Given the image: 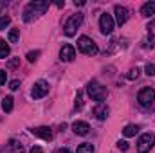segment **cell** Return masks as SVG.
Here are the masks:
<instances>
[{"label":"cell","instance_id":"5b68a950","mask_svg":"<svg viewBox=\"0 0 155 153\" xmlns=\"http://www.w3.org/2000/svg\"><path fill=\"white\" fill-rule=\"evenodd\" d=\"M137 101H139V105H141V106L150 108V106L153 105V101H155V90H153V88H150V86L143 88V90L137 94Z\"/></svg>","mask_w":155,"mask_h":153},{"label":"cell","instance_id":"8992f818","mask_svg":"<svg viewBox=\"0 0 155 153\" xmlns=\"http://www.w3.org/2000/svg\"><path fill=\"white\" fill-rule=\"evenodd\" d=\"M155 146V135L153 133H144L137 141V151L139 153H148Z\"/></svg>","mask_w":155,"mask_h":153},{"label":"cell","instance_id":"52a82bcc","mask_svg":"<svg viewBox=\"0 0 155 153\" xmlns=\"http://www.w3.org/2000/svg\"><path fill=\"white\" fill-rule=\"evenodd\" d=\"M114 18H112V15H101L99 16V29H101V33L103 34H110L112 31H114Z\"/></svg>","mask_w":155,"mask_h":153},{"label":"cell","instance_id":"e0dca14e","mask_svg":"<svg viewBox=\"0 0 155 153\" xmlns=\"http://www.w3.org/2000/svg\"><path fill=\"white\" fill-rule=\"evenodd\" d=\"M2 108H4V112H11L13 110V97L11 96L2 99Z\"/></svg>","mask_w":155,"mask_h":153},{"label":"cell","instance_id":"44dd1931","mask_svg":"<svg viewBox=\"0 0 155 153\" xmlns=\"http://www.w3.org/2000/svg\"><path fill=\"white\" fill-rule=\"evenodd\" d=\"M9 24H11V18H9V16H5V15H4V16H0V31H4Z\"/></svg>","mask_w":155,"mask_h":153},{"label":"cell","instance_id":"277c9868","mask_svg":"<svg viewBox=\"0 0 155 153\" xmlns=\"http://www.w3.org/2000/svg\"><path fill=\"white\" fill-rule=\"evenodd\" d=\"M83 24V15L81 13H76V15H72L67 22H65V25H63V29H65V34L67 36H74L76 34V29Z\"/></svg>","mask_w":155,"mask_h":153},{"label":"cell","instance_id":"7c38bea8","mask_svg":"<svg viewBox=\"0 0 155 153\" xmlns=\"http://www.w3.org/2000/svg\"><path fill=\"white\" fill-rule=\"evenodd\" d=\"M92 114L96 115V119H99V121H105V119L108 117V114H110V110H108V106H107L105 103H99L97 106H94Z\"/></svg>","mask_w":155,"mask_h":153},{"label":"cell","instance_id":"3957f363","mask_svg":"<svg viewBox=\"0 0 155 153\" xmlns=\"http://www.w3.org/2000/svg\"><path fill=\"white\" fill-rule=\"evenodd\" d=\"M78 49L83 52V54H87V56H94V54H97V45L94 43V40L88 38V36H79L78 38Z\"/></svg>","mask_w":155,"mask_h":153},{"label":"cell","instance_id":"2e32d148","mask_svg":"<svg viewBox=\"0 0 155 153\" xmlns=\"http://www.w3.org/2000/svg\"><path fill=\"white\" fill-rule=\"evenodd\" d=\"M9 56V45L5 43V40H0V60H5Z\"/></svg>","mask_w":155,"mask_h":153},{"label":"cell","instance_id":"ffe728a7","mask_svg":"<svg viewBox=\"0 0 155 153\" xmlns=\"http://www.w3.org/2000/svg\"><path fill=\"white\" fill-rule=\"evenodd\" d=\"M7 148H9V150H13L15 153H22V151H24V148H22V144H16L15 141H9V144H7Z\"/></svg>","mask_w":155,"mask_h":153},{"label":"cell","instance_id":"7a4b0ae2","mask_svg":"<svg viewBox=\"0 0 155 153\" xmlns=\"http://www.w3.org/2000/svg\"><path fill=\"white\" fill-rule=\"evenodd\" d=\"M87 94H88L94 101H97V103L105 101V99H107V96H108L107 86H103V85H101V83H97V81H90V83L87 85Z\"/></svg>","mask_w":155,"mask_h":153},{"label":"cell","instance_id":"9c48e42d","mask_svg":"<svg viewBox=\"0 0 155 153\" xmlns=\"http://www.w3.org/2000/svg\"><path fill=\"white\" fill-rule=\"evenodd\" d=\"M76 58V49L69 43H65L61 49H60V60L61 61H72Z\"/></svg>","mask_w":155,"mask_h":153},{"label":"cell","instance_id":"d6986e66","mask_svg":"<svg viewBox=\"0 0 155 153\" xmlns=\"http://www.w3.org/2000/svg\"><path fill=\"white\" fill-rule=\"evenodd\" d=\"M18 38H20V29H11L9 31V41L11 43H16Z\"/></svg>","mask_w":155,"mask_h":153},{"label":"cell","instance_id":"4fadbf2b","mask_svg":"<svg viewBox=\"0 0 155 153\" xmlns=\"http://www.w3.org/2000/svg\"><path fill=\"white\" fill-rule=\"evenodd\" d=\"M72 130H74V133H78V135H87L88 130H90V126L85 121H74L72 122Z\"/></svg>","mask_w":155,"mask_h":153},{"label":"cell","instance_id":"4316f807","mask_svg":"<svg viewBox=\"0 0 155 153\" xmlns=\"http://www.w3.org/2000/svg\"><path fill=\"white\" fill-rule=\"evenodd\" d=\"M18 63H20V58H15V60H9L7 67H9V69H15V67H18Z\"/></svg>","mask_w":155,"mask_h":153},{"label":"cell","instance_id":"484cf974","mask_svg":"<svg viewBox=\"0 0 155 153\" xmlns=\"http://www.w3.org/2000/svg\"><path fill=\"white\" fill-rule=\"evenodd\" d=\"M83 106V94L81 92H78V96H76V108H81Z\"/></svg>","mask_w":155,"mask_h":153},{"label":"cell","instance_id":"7402d4cb","mask_svg":"<svg viewBox=\"0 0 155 153\" xmlns=\"http://www.w3.org/2000/svg\"><path fill=\"white\" fill-rule=\"evenodd\" d=\"M38 58H40V50H31V52L27 54V60H29L31 63H33V61H36Z\"/></svg>","mask_w":155,"mask_h":153},{"label":"cell","instance_id":"f1b7e54d","mask_svg":"<svg viewBox=\"0 0 155 153\" xmlns=\"http://www.w3.org/2000/svg\"><path fill=\"white\" fill-rule=\"evenodd\" d=\"M18 86H20V81H16V79H15V81H11V83H9V88H11V90H16V88H18Z\"/></svg>","mask_w":155,"mask_h":153},{"label":"cell","instance_id":"d4e9b609","mask_svg":"<svg viewBox=\"0 0 155 153\" xmlns=\"http://www.w3.org/2000/svg\"><path fill=\"white\" fill-rule=\"evenodd\" d=\"M144 70H146V74H148V76H155V65H153V63H148Z\"/></svg>","mask_w":155,"mask_h":153},{"label":"cell","instance_id":"30bf717a","mask_svg":"<svg viewBox=\"0 0 155 153\" xmlns=\"http://www.w3.org/2000/svg\"><path fill=\"white\" fill-rule=\"evenodd\" d=\"M114 15H116V22L119 25H123L128 20V9L124 5H116L114 7Z\"/></svg>","mask_w":155,"mask_h":153},{"label":"cell","instance_id":"603a6c76","mask_svg":"<svg viewBox=\"0 0 155 153\" xmlns=\"http://www.w3.org/2000/svg\"><path fill=\"white\" fill-rule=\"evenodd\" d=\"M139 72H141V70L135 67V69H132V70L126 74V77H128V79H137V77H139Z\"/></svg>","mask_w":155,"mask_h":153},{"label":"cell","instance_id":"6da1fadb","mask_svg":"<svg viewBox=\"0 0 155 153\" xmlns=\"http://www.w3.org/2000/svg\"><path fill=\"white\" fill-rule=\"evenodd\" d=\"M47 9H49V2H45V0H35V2H29L27 7L24 9V20H25V22H31L33 18H36V16H40V15H43Z\"/></svg>","mask_w":155,"mask_h":153},{"label":"cell","instance_id":"1f68e13d","mask_svg":"<svg viewBox=\"0 0 155 153\" xmlns=\"http://www.w3.org/2000/svg\"><path fill=\"white\" fill-rule=\"evenodd\" d=\"M153 27H155V22H152V24H148V27H146V29L150 31V29H153Z\"/></svg>","mask_w":155,"mask_h":153},{"label":"cell","instance_id":"d6a6232c","mask_svg":"<svg viewBox=\"0 0 155 153\" xmlns=\"http://www.w3.org/2000/svg\"><path fill=\"white\" fill-rule=\"evenodd\" d=\"M4 5H5V2H0V9H2V7H4Z\"/></svg>","mask_w":155,"mask_h":153},{"label":"cell","instance_id":"9a60e30c","mask_svg":"<svg viewBox=\"0 0 155 153\" xmlns=\"http://www.w3.org/2000/svg\"><path fill=\"white\" fill-rule=\"evenodd\" d=\"M139 133V126L137 124H128V126H124V130H123V135L124 137H135Z\"/></svg>","mask_w":155,"mask_h":153},{"label":"cell","instance_id":"ba28073f","mask_svg":"<svg viewBox=\"0 0 155 153\" xmlns=\"http://www.w3.org/2000/svg\"><path fill=\"white\" fill-rule=\"evenodd\" d=\"M47 92H49V83H47V81H43V79H40V81L35 83L31 96H33V99H41Z\"/></svg>","mask_w":155,"mask_h":153},{"label":"cell","instance_id":"cb8c5ba5","mask_svg":"<svg viewBox=\"0 0 155 153\" xmlns=\"http://www.w3.org/2000/svg\"><path fill=\"white\" fill-rule=\"evenodd\" d=\"M117 148H119L121 151H128V148H130V146H128V142H126V141H119V142H117Z\"/></svg>","mask_w":155,"mask_h":153},{"label":"cell","instance_id":"4dcf8cb0","mask_svg":"<svg viewBox=\"0 0 155 153\" xmlns=\"http://www.w3.org/2000/svg\"><path fill=\"white\" fill-rule=\"evenodd\" d=\"M58 153H71L67 148H61V150H58Z\"/></svg>","mask_w":155,"mask_h":153},{"label":"cell","instance_id":"83f0119b","mask_svg":"<svg viewBox=\"0 0 155 153\" xmlns=\"http://www.w3.org/2000/svg\"><path fill=\"white\" fill-rule=\"evenodd\" d=\"M5 79H7V72L0 70V85H5Z\"/></svg>","mask_w":155,"mask_h":153},{"label":"cell","instance_id":"ac0fdd59","mask_svg":"<svg viewBox=\"0 0 155 153\" xmlns=\"http://www.w3.org/2000/svg\"><path fill=\"white\" fill-rule=\"evenodd\" d=\"M76 153H94V146H92V144H88V142H85V144L78 146V151Z\"/></svg>","mask_w":155,"mask_h":153},{"label":"cell","instance_id":"f546056e","mask_svg":"<svg viewBox=\"0 0 155 153\" xmlns=\"http://www.w3.org/2000/svg\"><path fill=\"white\" fill-rule=\"evenodd\" d=\"M29 153H43V151H41V148L35 146V148H31V150H29Z\"/></svg>","mask_w":155,"mask_h":153},{"label":"cell","instance_id":"8fae6325","mask_svg":"<svg viewBox=\"0 0 155 153\" xmlns=\"http://www.w3.org/2000/svg\"><path fill=\"white\" fill-rule=\"evenodd\" d=\"M31 132H33V135L41 137L43 141H51V139H52V132H51L49 126H38V128H33Z\"/></svg>","mask_w":155,"mask_h":153},{"label":"cell","instance_id":"5bb4252c","mask_svg":"<svg viewBox=\"0 0 155 153\" xmlns=\"http://www.w3.org/2000/svg\"><path fill=\"white\" fill-rule=\"evenodd\" d=\"M141 15L143 16H153L155 15V2H146V4H143V7H141Z\"/></svg>","mask_w":155,"mask_h":153}]
</instances>
